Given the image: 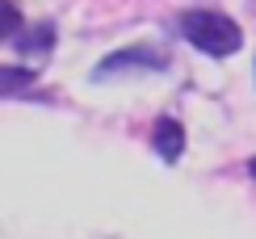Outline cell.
I'll list each match as a JSON object with an SVG mask.
<instances>
[{
	"label": "cell",
	"mask_w": 256,
	"mask_h": 239,
	"mask_svg": "<svg viewBox=\"0 0 256 239\" xmlns=\"http://www.w3.org/2000/svg\"><path fill=\"white\" fill-rule=\"evenodd\" d=\"M252 176H256V160H252Z\"/></svg>",
	"instance_id": "6"
},
{
	"label": "cell",
	"mask_w": 256,
	"mask_h": 239,
	"mask_svg": "<svg viewBox=\"0 0 256 239\" xmlns=\"http://www.w3.org/2000/svg\"><path fill=\"white\" fill-rule=\"evenodd\" d=\"M156 151L164 160H180V151H185V130H180V122H172V118H160L156 122Z\"/></svg>",
	"instance_id": "3"
},
{
	"label": "cell",
	"mask_w": 256,
	"mask_h": 239,
	"mask_svg": "<svg viewBox=\"0 0 256 239\" xmlns=\"http://www.w3.org/2000/svg\"><path fill=\"white\" fill-rule=\"evenodd\" d=\"M134 63H138V68H164V55H156V50H143V46H138V50H122V55H110V59H105L101 68H97V76L105 80L110 72L134 68Z\"/></svg>",
	"instance_id": "2"
},
{
	"label": "cell",
	"mask_w": 256,
	"mask_h": 239,
	"mask_svg": "<svg viewBox=\"0 0 256 239\" xmlns=\"http://www.w3.org/2000/svg\"><path fill=\"white\" fill-rule=\"evenodd\" d=\"M180 34L194 42L202 55H214V59L236 55L240 42H244L240 26L227 13H214V8H189V13L180 17Z\"/></svg>",
	"instance_id": "1"
},
{
	"label": "cell",
	"mask_w": 256,
	"mask_h": 239,
	"mask_svg": "<svg viewBox=\"0 0 256 239\" xmlns=\"http://www.w3.org/2000/svg\"><path fill=\"white\" fill-rule=\"evenodd\" d=\"M38 76L30 68H8V63H0V96H13V92H26L34 88Z\"/></svg>",
	"instance_id": "4"
},
{
	"label": "cell",
	"mask_w": 256,
	"mask_h": 239,
	"mask_svg": "<svg viewBox=\"0 0 256 239\" xmlns=\"http://www.w3.org/2000/svg\"><path fill=\"white\" fill-rule=\"evenodd\" d=\"M17 30H21V13H17V4H13V0H0V42L13 38Z\"/></svg>",
	"instance_id": "5"
}]
</instances>
